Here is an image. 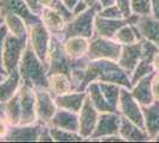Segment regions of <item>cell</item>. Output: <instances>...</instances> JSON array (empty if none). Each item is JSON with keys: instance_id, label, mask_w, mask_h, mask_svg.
Segmentation results:
<instances>
[{"instance_id": "cell-3", "label": "cell", "mask_w": 159, "mask_h": 143, "mask_svg": "<svg viewBox=\"0 0 159 143\" xmlns=\"http://www.w3.org/2000/svg\"><path fill=\"white\" fill-rule=\"evenodd\" d=\"M89 59L84 56L77 60H73L64 49V40L61 34H51L50 48L48 54V75L55 73H64L70 78L75 68L80 66H87Z\"/></svg>"}, {"instance_id": "cell-28", "label": "cell", "mask_w": 159, "mask_h": 143, "mask_svg": "<svg viewBox=\"0 0 159 143\" xmlns=\"http://www.w3.org/2000/svg\"><path fill=\"white\" fill-rule=\"evenodd\" d=\"M114 40L119 42L122 45H128V44H134L140 40H143L141 35H140L138 27L134 24H126L122 27H120L119 31L115 34Z\"/></svg>"}, {"instance_id": "cell-23", "label": "cell", "mask_w": 159, "mask_h": 143, "mask_svg": "<svg viewBox=\"0 0 159 143\" xmlns=\"http://www.w3.org/2000/svg\"><path fill=\"white\" fill-rule=\"evenodd\" d=\"M145 130L151 137L152 141L159 134V102L154 100L151 105L143 106Z\"/></svg>"}, {"instance_id": "cell-44", "label": "cell", "mask_w": 159, "mask_h": 143, "mask_svg": "<svg viewBox=\"0 0 159 143\" xmlns=\"http://www.w3.org/2000/svg\"><path fill=\"white\" fill-rule=\"evenodd\" d=\"M153 67H154V72L159 74V51L153 57Z\"/></svg>"}, {"instance_id": "cell-43", "label": "cell", "mask_w": 159, "mask_h": 143, "mask_svg": "<svg viewBox=\"0 0 159 143\" xmlns=\"http://www.w3.org/2000/svg\"><path fill=\"white\" fill-rule=\"evenodd\" d=\"M99 141H102V142H122L124 141V138L120 136V135H112V136H107V137H102V138H100Z\"/></svg>"}, {"instance_id": "cell-12", "label": "cell", "mask_w": 159, "mask_h": 143, "mask_svg": "<svg viewBox=\"0 0 159 143\" xmlns=\"http://www.w3.org/2000/svg\"><path fill=\"white\" fill-rule=\"evenodd\" d=\"M7 13H14L20 16L27 27L42 21L39 16L34 14L29 8L25 0H0V16H5Z\"/></svg>"}, {"instance_id": "cell-35", "label": "cell", "mask_w": 159, "mask_h": 143, "mask_svg": "<svg viewBox=\"0 0 159 143\" xmlns=\"http://www.w3.org/2000/svg\"><path fill=\"white\" fill-rule=\"evenodd\" d=\"M99 16L105 17V18H111V19H121L124 18V16L119 10V7L116 5H112V6L103 7L99 11Z\"/></svg>"}, {"instance_id": "cell-14", "label": "cell", "mask_w": 159, "mask_h": 143, "mask_svg": "<svg viewBox=\"0 0 159 143\" xmlns=\"http://www.w3.org/2000/svg\"><path fill=\"white\" fill-rule=\"evenodd\" d=\"M99 116H100V112L94 107V105L92 104L90 99L88 98V94H87L84 104H83L81 111L79 112V121H80L79 134L84 140H89L92 134H93L94 130H95Z\"/></svg>"}, {"instance_id": "cell-6", "label": "cell", "mask_w": 159, "mask_h": 143, "mask_svg": "<svg viewBox=\"0 0 159 143\" xmlns=\"http://www.w3.org/2000/svg\"><path fill=\"white\" fill-rule=\"evenodd\" d=\"M121 50L122 44L114 38L94 36L93 38H90L87 57L89 60H112L118 62Z\"/></svg>"}, {"instance_id": "cell-33", "label": "cell", "mask_w": 159, "mask_h": 143, "mask_svg": "<svg viewBox=\"0 0 159 143\" xmlns=\"http://www.w3.org/2000/svg\"><path fill=\"white\" fill-rule=\"evenodd\" d=\"M50 132H51L53 141H56V142H80V141H84V138L77 132L68 131V130L55 128V126H50Z\"/></svg>"}, {"instance_id": "cell-50", "label": "cell", "mask_w": 159, "mask_h": 143, "mask_svg": "<svg viewBox=\"0 0 159 143\" xmlns=\"http://www.w3.org/2000/svg\"><path fill=\"white\" fill-rule=\"evenodd\" d=\"M0 73H5V74H7V72H6V69L4 68V66L0 63ZM8 75V74H7Z\"/></svg>"}, {"instance_id": "cell-46", "label": "cell", "mask_w": 159, "mask_h": 143, "mask_svg": "<svg viewBox=\"0 0 159 143\" xmlns=\"http://www.w3.org/2000/svg\"><path fill=\"white\" fill-rule=\"evenodd\" d=\"M79 1L80 0H63V2L66 5V7H68V8H70L71 11H73V8L76 6V4H77Z\"/></svg>"}, {"instance_id": "cell-24", "label": "cell", "mask_w": 159, "mask_h": 143, "mask_svg": "<svg viewBox=\"0 0 159 143\" xmlns=\"http://www.w3.org/2000/svg\"><path fill=\"white\" fill-rule=\"evenodd\" d=\"M89 43H90L89 38L74 36V37L66 38L64 41V49L73 60H77V59L87 56Z\"/></svg>"}, {"instance_id": "cell-5", "label": "cell", "mask_w": 159, "mask_h": 143, "mask_svg": "<svg viewBox=\"0 0 159 143\" xmlns=\"http://www.w3.org/2000/svg\"><path fill=\"white\" fill-rule=\"evenodd\" d=\"M27 43L29 35L24 37H17L8 31L2 51V66L6 69L7 74H11L13 70L18 68Z\"/></svg>"}, {"instance_id": "cell-9", "label": "cell", "mask_w": 159, "mask_h": 143, "mask_svg": "<svg viewBox=\"0 0 159 143\" xmlns=\"http://www.w3.org/2000/svg\"><path fill=\"white\" fill-rule=\"evenodd\" d=\"M34 92H36L37 123H40L43 125H49L51 118L58 109L55 102V97L49 89H34Z\"/></svg>"}, {"instance_id": "cell-34", "label": "cell", "mask_w": 159, "mask_h": 143, "mask_svg": "<svg viewBox=\"0 0 159 143\" xmlns=\"http://www.w3.org/2000/svg\"><path fill=\"white\" fill-rule=\"evenodd\" d=\"M132 11L138 16H150L152 14L151 0H131Z\"/></svg>"}, {"instance_id": "cell-7", "label": "cell", "mask_w": 159, "mask_h": 143, "mask_svg": "<svg viewBox=\"0 0 159 143\" xmlns=\"http://www.w3.org/2000/svg\"><path fill=\"white\" fill-rule=\"evenodd\" d=\"M118 112L122 117H126L137 125H139L140 128L145 129L143 106L133 97L129 88L121 87L119 102H118Z\"/></svg>"}, {"instance_id": "cell-36", "label": "cell", "mask_w": 159, "mask_h": 143, "mask_svg": "<svg viewBox=\"0 0 159 143\" xmlns=\"http://www.w3.org/2000/svg\"><path fill=\"white\" fill-rule=\"evenodd\" d=\"M25 2L27 4L29 8L32 11L33 13L40 17L43 8L49 5L50 0H25Z\"/></svg>"}, {"instance_id": "cell-8", "label": "cell", "mask_w": 159, "mask_h": 143, "mask_svg": "<svg viewBox=\"0 0 159 143\" xmlns=\"http://www.w3.org/2000/svg\"><path fill=\"white\" fill-rule=\"evenodd\" d=\"M50 40H51V32L48 30V27L44 25L43 21H39L29 27V41L37 56L47 64V67Z\"/></svg>"}, {"instance_id": "cell-42", "label": "cell", "mask_w": 159, "mask_h": 143, "mask_svg": "<svg viewBox=\"0 0 159 143\" xmlns=\"http://www.w3.org/2000/svg\"><path fill=\"white\" fill-rule=\"evenodd\" d=\"M88 5H87L86 2L83 1V0H80L79 2L76 4V6L73 8V13L74 16H77V14H81L82 12H84L87 8H88Z\"/></svg>"}, {"instance_id": "cell-17", "label": "cell", "mask_w": 159, "mask_h": 143, "mask_svg": "<svg viewBox=\"0 0 159 143\" xmlns=\"http://www.w3.org/2000/svg\"><path fill=\"white\" fill-rule=\"evenodd\" d=\"M119 135L124 141L127 142H147L151 141V137L147 134V131L135 123L129 121L126 117L121 116V122H120Z\"/></svg>"}, {"instance_id": "cell-4", "label": "cell", "mask_w": 159, "mask_h": 143, "mask_svg": "<svg viewBox=\"0 0 159 143\" xmlns=\"http://www.w3.org/2000/svg\"><path fill=\"white\" fill-rule=\"evenodd\" d=\"M102 7L100 2L95 4L94 6L88 7L84 12L75 16L70 21H68L64 26V30L62 31V37L66 41L69 37L80 36L86 38H93L94 37V21L96 14Z\"/></svg>"}, {"instance_id": "cell-31", "label": "cell", "mask_w": 159, "mask_h": 143, "mask_svg": "<svg viewBox=\"0 0 159 143\" xmlns=\"http://www.w3.org/2000/svg\"><path fill=\"white\" fill-rule=\"evenodd\" d=\"M99 82L100 89L102 92V94L105 95L106 100L109 102V105L113 109L118 111V102L120 98V91L121 86L114 82H105V81H98Z\"/></svg>"}, {"instance_id": "cell-1", "label": "cell", "mask_w": 159, "mask_h": 143, "mask_svg": "<svg viewBox=\"0 0 159 143\" xmlns=\"http://www.w3.org/2000/svg\"><path fill=\"white\" fill-rule=\"evenodd\" d=\"M93 81H105L118 83L121 87L132 89L131 76L112 60H90L86 68V76L79 91H86L87 86Z\"/></svg>"}, {"instance_id": "cell-41", "label": "cell", "mask_w": 159, "mask_h": 143, "mask_svg": "<svg viewBox=\"0 0 159 143\" xmlns=\"http://www.w3.org/2000/svg\"><path fill=\"white\" fill-rule=\"evenodd\" d=\"M152 91L153 95H154V99L159 102V74H154L152 80Z\"/></svg>"}, {"instance_id": "cell-21", "label": "cell", "mask_w": 159, "mask_h": 143, "mask_svg": "<svg viewBox=\"0 0 159 143\" xmlns=\"http://www.w3.org/2000/svg\"><path fill=\"white\" fill-rule=\"evenodd\" d=\"M87 98V91H71L69 93L55 97V102L58 109L69 110L79 113Z\"/></svg>"}, {"instance_id": "cell-13", "label": "cell", "mask_w": 159, "mask_h": 143, "mask_svg": "<svg viewBox=\"0 0 159 143\" xmlns=\"http://www.w3.org/2000/svg\"><path fill=\"white\" fill-rule=\"evenodd\" d=\"M43 124L33 123L27 125H11V128L2 138V141L10 142H36L39 141Z\"/></svg>"}, {"instance_id": "cell-18", "label": "cell", "mask_w": 159, "mask_h": 143, "mask_svg": "<svg viewBox=\"0 0 159 143\" xmlns=\"http://www.w3.org/2000/svg\"><path fill=\"white\" fill-rule=\"evenodd\" d=\"M49 125L79 134L80 131L79 113L73 112V111H69V110L57 109L56 113L53 115V117L51 118L50 123H49Z\"/></svg>"}, {"instance_id": "cell-37", "label": "cell", "mask_w": 159, "mask_h": 143, "mask_svg": "<svg viewBox=\"0 0 159 143\" xmlns=\"http://www.w3.org/2000/svg\"><path fill=\"white\" fill-rule=\"evenodd\" d=\"M115 5L119 7V10L121 11L124 18L128 19L133 14L131 0H115Z\"/></svg>"}, {"instance_id": "cell-30", "label": "cell", "mask_w": 159, "mask_h": 143, "mask_svg": "<svg viewBox=\"0 0 159 143\" xmlns=\"http://www.w3.org/2000/svg\"><path fill=\"white\" fill-rule=\"evenodd\" d=\"M5 112H6V119L10 123V125H19L21 117L19 91L8 102H5Z\"/></svg>"}, {"instance_id": "cell-49", "label": "cell", "mask_w": 159, "mask_h": 143, "mask_svg": "<svg viewBox=\"0 0 159 143\" xmlns=\"http://www.w3.org/2000/svg\"><path fill=\"white\" fill-rule=\"evenodd\" d=\"M6 78H7V74H5V73H0V83L4 81Z\"/></svg>"}, {"instance_id": "cell-38", "label": "cell", "mask_w": 159, "mask_h": 143, "mask_svg": "<svg viewBox=\"0 0 159 143\" xmlns=\"http://www.w3.org/2000/svg\"><path fill=\"white\" fill-rule=\"evenodd\" d=\"M8 35V27H7L6 23H4L0 26V63L2 64V51H4V47H5V41Z\"/></svg>"}, {"instance_id": "cell-22", "label": "cell", "mask_w": 159, "mask_h": 143, "mask_svg": "<svg viewBox=\"0 0 159 143\" xmlns=\"http://www.w3.org/2000/svg\"><path fill=\"white\" fill-rule=\"evenodd\" d=\"M21 76L19 69L17 68L11 74L7 75V78L0 83V102H8L12 97L18 93L21 86Z\"/></svg>"}, {"instance_id": "cell-51", "label": "cell", "mask_w": 159, "mask_h": 143, "mask_svg": "<svg viewBox=\"0 0 159 143\" xmlns=\"http://www.w3.org/2000/svg\"><path fill=\"white\" fill-rule=\"evenodd\" d=\"M4 23H5V19H4V17H2V16H0V26H1Z\"/></svg>"}, {"instance_id": "cell-48", "label": "cell", "mask_w": 159, "mask_h": 143, "mask_svg": "<svg viewBox=\"0 0 159 143\" xmlns=\"http://www.w3.org/2000/svg\"><path fill=\"white\" fill-rule=\"evenodd\" d=\"M83 1H84L89 7L94 6L95 4H98V2H99V0H83Z\"/></svg>"}, {"instance_id": "cell-26", "label": "cell", "mask_w": 159, "mask_h": 143, "mask_svg": "<svg viewBox=\"0 0 159 143\" xmlns=\"http://www.w3.org/2000/svg\"><path fill=\"white\" fill-rule=\"evenodd\" d=\"M86 91L87 94H88V98L90 99V102L94 105V107L98 110L100 113L101 112H118L115 109H113L112 106L109 105V102L106 100L105 95L102 94V92L100 89L99 82L98 81L90 82L87 86Z\"/></svg>"}, {"instance_id": "cell-27", "label": "cell", "mask_w": 159, "mask_h": 143, "mask_svg": "<svg viewBox=\"0 0 159 143\" xmlns=\"http://www.w3.org/2000/svg\"><path fill=\"white\" fill-rule=\"evenodd\" d=\"M49 91L53 97L69 93L73 91L70 78L64 73H55L49 75Z\"/></svg>"}, {"instance_id": "cell-52", "label": "cell", "mask_w": 159, "mask_h": 143, "mask_svg": "<svg viewBox=\"0 0 159 143\" xmlns=\"http://www.w3.org/2000/svg\"><path fill=\"white\" fill-rule=\"evenodd\" d=\"M152 141H154V142H159V134L156 137H154V138H153Z\"/></svg>"}, {"instance_id": "cell-11", "label": "cell", "mask_w": 159, "mask_h": 143, "mask_svg": "<svg viewBox=\"0 0 159 143\" xmlns=\"http://www.w3.org/2000/svg\"><path fill=\"white\" fill-rule=\"evenodd\" d=\"M20 107L21 117L19 125H27L37 123V111H36V92L32 87L21 83L19 88Z\"/></svg>"}, {"instance_id": "cell-10", "label": "cell", "mask_w": 159, "mask_h": 143, "mask_svg": "<svg viewBox=\"0 0 159 143\" xmlns=\"http://www.w3.org/2000/svg\"><path fill=\"white\" fill-rule=\"evenodd\" d=\"M121 115L119 112H101L95 130L90 136V141H99L100 138L112 135H119Z\"/></svg>"}, {"instance_id": "cell-20", "label": "cell", "mask_w": 159, "mask_h": 143, "mask_svg": "<svg viewBox=\"0 0 159 143\" xmlns=\"http://www.w3.org/2000/svg\"><path fill=\"white\" fill-rule=\"evenodd\" d=\"M154 74L156 73H152V74L143 78L135 85H133L132 89H131L133 97L138 100V102L141 106L151 105L156 100L152 91V80Z\"/></svg>"}, {"instance_id": "cell-39", "label": "cell", "mask_w": 159, "mask_h": 143, "mask_svg": "<svg viewBox=\"0 0 159 143\" xmlns=\"http://www.w3.org/2000/svg\"><path fill=\"white\" fill-rule=\"evenodd\" d=\"M39 141L40 142H52L53 138L51 136V132H50V126L49 125H43L42 128V131H40V136H39Z\"/></svg>"}, {"instance_id": "cell-40", "label": "cell", "mask_w": 159, "mask_h": 143, "mask_svg": "<svg viewBox=\"0 0 159 143\" xmlns=\"http://www.w3.org/2000/svg\"><path fill=\"white\" fill-rule=\"evenodd\" d=\"M10 128H11V125H10V123L7 122L6 118H0V140L1 141H2L4 137L6 136Z\"/></svg>"}, {"instance_id": "cell-45", "label": "cell", "mask_w": 159, "mask_h": 143, "mask_svg": "<svg viewBox=\"0 0 159 143\" xmlns=\"http://www.w3.org/2000/svg\"><path fill=\"white\" fill-rule=\"evenodd\" d=\"M100 5L101 7H108V6H112V5H115V0H99Z\"/></svg>"}, {"instance_id": "cell-15", "label": "cell", "mask_w": 159, "mask_h": 143, "mask_svg": "<svg viewBox=\"0 0 159 143\" xmlns=\"http://www.w3.org/2000/svg\"><path fill=\"white\" fill-rule=\"evenodd\" d=\"M141 59H143V47H141V40H140L134 44L122 45V50H121L118 63L131 76Z\"/></svg>"}, {"instance_id": "cell-29", "label": "cell", "mask_w": 159, "mask_h": 143, "mask_svg": "<svg viewBox=\"0 0 159 143\" xmlns=\"http://www.w3.org/2000/svg\"><path fill=\"white\" fill-rule=\"evenodd\" d=\"M2 17H4L5 23L8 27V31L11 34H13L17 37H24V36L29 35V27H27L25 21L20 16L14 13H7Z\"/></svg>"}, {"instance_id": "cell-2", "label": "cell", "mask_w": 159, "mask_h": 143, "mask_svg": "<svg viewBox=\"0 0 159 143\" xmlns=\"http://www.w3.org/2000/svg\"><path fill=\"white\" fill-rule=\"evenodd\" d=\"M18 69L23 83L34 89H49L47 64L37 56L30 41L24 50Z\"/></svg>"}, {"instance_id": "cell-47", "label": "cell", "mask_w": 159, "mask_h": 143, "mask_svg": "<svg viewBox=\"0 0 159 143\" xmlns=\"http://www.w3.org/2000/svg\"><path fill=\"white\" fill-rule=\"evenodd\" d=\"M0 118H6V112H5V102H0Z\"/></svg>"}, {"instance_id": "cell-32", "label": "cell", "mask_w": 159, "mask_h": 143, "mask_svg": "<svg viewBox=\"0 0 159 143\" xmlns=\"http://www.w3.org/2000/svg\"><path fill=\"white\" fill-rule=\"evenodd\" d=\"M152 73H156L154 72V67H153L152 60H150V59H141L139 61V63L137 64L135 69L133 70V73L131 74L132 86L135 85L139 80H141L143 78L152 74Z\"/></svg>"}, {"instance_id": "cell-19", "label": "cell", "mask_w": 159, "mask_h": 143, "mask_svg": "<svg viewBox=\"0 0 159 143\" xmlns=\"http://www.w3.org/2000/svg\"><path fill=\"white\" fill-rule=\"evenodd\" d=\"M138 27L143 38L148 40L159 48V19L150 16H138V19L134 24Z\"/></svg>"}, {"instance_id": "cell-25", "label": "cell", "mask_w": 159, "mask_h": 143, "mask_svg": "<svg viewBox=\"0 0 159 143\" xmlns=\"http://www.w3.org/2000/svg\"><path fill=\"white\" fill-rule=\"evenodd\" d=\"M40 19L51 34H62L66 24L64 18L56 10L49 6H45L43 8L42 14H40Z\"/></svg>"}, {"instance_id": "cell-16", "label": "cell", "mask_w": 159, "mask_h": 143, "mask_svg": "<svg viewBox=\"0 0 159 143\" xmlns=\"http://www.w3.org/2000/svg\"><path fill=\"white\" fill-rule=\"evenodd\" d=\"M129 21L126 18L121 19H111L105 18L96 14L94 21V36L105 37V38H114L115 34L119 31L120 27L128 24Z\"/></svg>"}]
</instances>
